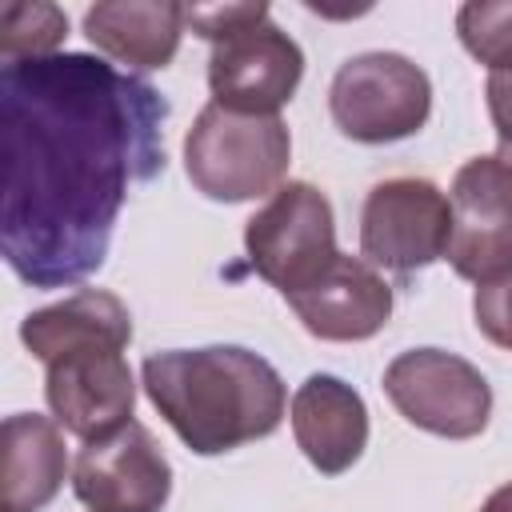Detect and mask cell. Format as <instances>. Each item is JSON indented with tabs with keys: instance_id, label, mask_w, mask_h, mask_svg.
I'll return each mask as SVG.
<instances>
[{
	"instance_id": "obj_1",
	"label": "cell",
	"mask_w": 512,
	"mask_h": 512,
	"mask_svg": "<svg viewBox=\"0 0 512 512\" xmlns=\"http://www.w3.org/2000/svg\"><path fill=\"white\" fill-rule=\"evenodd\" d=\"M168 100L88 52L0 68V252L32 288L92 276L132 184L164 168Z\"/></svg>"
},
{
	"instance_id": "obj_2",
	"label": "cell",
	"mask_w": 512,
	"mask_h": 512,
	"mask_svg": "<svg viewBox=\"0 0 512 512\" xmlns=\"http://www.w3.org/2000/svg\"><path fill=\"white\" fill-rule=\"evenodd\" d=\"M20 340L48 368L44 396L64 432L92 444L132 420L136 384L124 360L132 316L120 296L84 288L60 304L36 308L24 316Z\"/></svg>"
},
{
	"instance_id": "obj_3",
	"label": "cell",
	"mask_w": 512,
	"mask_h": 512,
	"mask_svg": "<svg viewBox=\"0 0 512 512\" xmlns=\"http://www.w3.org/2000/svg\"><path fill=\"white\" fill-rule=\"evenodd\" d=\"M144 392L200 456L272 436L288 408L280 372L236 344L152 352L144 360Z\"/></svg>"
},
{
	"instance_id": "obj_4",
	"label": "cell",
	"mask_w": 512,
	"mask_h": 512,
	"mask_svg": "<svg viewBox=\"0 0 512 512\" xmlns=\"http://www.w3.org/2000/svg\"><path fill=\"white\" fill-rule=\"evenodd\" d=\"M292 136L280 116H248L208 104L184 136V168L208 200L240 204L280 188Z\"/></svg>"
},
{
	"instance_id": "obj_5",
	"label": "cell",
	"mask_w": 512,
	"mask_h": 512,
	"mask_svg": "<svg viewBox=\"0 0 512 512\" xmlns=\"http://www.w3.org/2000/svg\"><path fill=\"white\" fill-rule=\"evenodd\" d=\"M328 108L348 140L392 144L424 128L432 112V84L424 68L400 52H364L336 68Z\"/></svg>"
},
{
	"instance_id": "obj_6",
	"label": "cell",
	"mask_w": 512,
	"mask_h": 512,
	"mask_svg": "<svg viewBox=\"0 0 512 512\" xmlns=\"http://www.w3.org/2000/svg\"><path fill=\"white\" fill-rule=\"evenodd\" d=\"M244 248L252 268L280 288L288 300L292 292L308 288L336 264V220L332 204L320 188L292 180L272 192V200L248 220Z\"/></svg>"
},
{
	"instance_id": "obj_7",
	"label": "cell",
	"mask_w": 512,
	"mask_h": 512,
	"mask_svg": "<svg viewBox=\"0 0 512 512\" xmlns=\"http://www.w3.org/2000/svg\"><path fill=\"white\" fill-rule=\"evenodd\" d=\"M384 392L408 424L444 440H472L492 416V388L480 368L444 348L400 352L384 368Z\"/></svg>"
},
{
	"instance_id": "obj_8",
	"label": "cell",
	"mask_w": 512,
	"mask_h": 512,
	"mask_svg": "<svg viewBox=\"0 0 512 512\" xmlns=\"http://www.w3.org/2000/svg\"><path fill=\"white\" fill-rule=\"evenodd\" d=\"M448 240L452 204L432 180L396 176L368 192L360 212V252L368 264L408 276L448 256Z\"/></svg>"
},
{
	"instance_id": "obj_9",
	"label": "cell",
	"mask_w": 512,
	"mask_h": 512,
	"mask_svg": "<svg viewBox=\"0 0 512 512\" xmlns=\"http://www.w3.org/2000/svg\"><path fill=\"white\" fill-rule=\"evenodd\" d=\"M452 240L456 276L484 284L512 264V160L472 156L452 180Z\"/></svg>"
},
{
	"instance_id": "obj_10",
	"label": "cell",
	"mask_w": 512,
	"mask_h": 512,
	"mask_svg": "<svg viewBox=\"0 0 512 512\" xmlns=\"http://www.w3.org/2000/svg\"><path fill=\"white\" fill-rule=\"evenodd\" d=\"M304 76L300 44L280 32L272 20L248 24L228 40L212 44L208 56V88L212 104L248 116H276Z\"/></svg>"
},
{
	"instance_id": "obj_11",
	"label": "cell",
	"mask_w": 512,
	"mask_h": 512,
	"mask_svg": "<svg viewBox=\"0 0 512 512\" xmlns=\"http://www.w3.org/2000/svg\"><path fill=\"white\" fill-rule=\"evenodd\" d=\"M72 488L92 512H160L172 492V464L140 420L80 448Z\"/></svg>"
},
{
	"instance_id": "obj_12",
	"label": "cell",
	"mask_w": 512,
	"mask_h": 512,
	"mask_svg": "<svg viewBox=\"0 0 512 512\" xmlns=\"http://www.w3.org/2000/svg\"><path fill=\"white\" fill-rule=\"evenodd\" d=\"M300 324L320 340H368L392 316L388 280L360 256H336V264L308 288L288 296Z\"/></svg>"
},
{
	"instance_id": "obj_13",
	"label": "cell",
	"mask_w": 512,
	"mask_h": 512,
	"mask_svg": "<svg viewBox=\"0 0 512 512\" xmlns=\"http://www.w3.org/2000/svg\"><path fill=\"white\" fill-rule=\"evenodd\" d=\"M292 436L308 464L324 476L348 472L368 444L364 396L340 376L316 372L292 396Z\"/></svg>"
},
{
	"instance_id": "obj_14",
	"label": "cell",
	"mask_w": 512,
	"mask_h": 512,
	"mask_svg": "<svg viewBox=\"0 0 512 512\" xmlns=\"http://www.w3.org/2000/svg\"><path fill=\"white\" fill-rule=\"evenodd\" d=\"M68 476L64 432L48 416L16 412L0 428V500L4 512H40Z\"/></svg>"
},
{
	"instance_id": "obj_15",
	"label": "cell",
	"mask_w": 512,
	"mask_h": 512,
	"mask_svg": "<svg viewBox=\"0 0 512 512\" xmlns=\"http://www.w3.org/2000/svg\"><path fill=\"white\" fill-rule=\"evenodd\" d=\"M184 12L172 0H108L84 12V36L116 64L152 72L176 56Z\"/></svg>"
},
{
	"instance_id": "obj_16",
	"label": "cell",
	"mask_w": 512,
	"mask_h": 512,
	"mask_svg": "<svg viewBox=\"0 0 512 512\" xmlns=\"http://www.w3.org/2000/svg\"><path fill=\"white\" fill-rule=\"evenodd\" d=\"M68 36V16L56 4H4L0 8V60H40L56 56Z\"/></svg>"
},
{
	"instance_id": "obj_17",
	"label": "cell",
	"mask_w": 512,
	"mask_h": 512,
	"mask_svg": "<svg viewBox=\"0 0 512 512\" xmlns=\"http://www.w3.org/2000/svg\"><path fill=\"white\" fill-rule=\"evenodd\" d=\"M456 36L488 72H512V4H464L456 12Z\"/></svg>"
},
{
	"instance_id": "obj_18",
	"label": "cell",
	"mask_w": 512,
	"mask_h": 512,
	"mask_svg": "<svg viewBox=\"0 0 512 512\" xmlns=\"http://www.w3.org/2000/svg\"><path fill=\"white\" fill-rule=\"evenodd\" d=\"M472 312H476V328L496 344V348H508L512 352V264L476 284V296H472Z\"/></svg>"
},
{
	"instance_id": "obj_19",
	"label": "cell",
	"mask_w": 512,
	"mask_h": 512,
	"mask_svg": "<svg viewBox=\"0 0 512 512\" xmlns=\"http://www.w3.org/2000/svg\"><path fill=\"white\" fill-rule=\"evenodd\" d=\"M260 20H268V4H204V8L184 12V24L212 44L228 40L232 32H240L248 24H260Z\"/></svg>"
},
{
	"instance_id": "obj_20",
	"label": "cell",
	"mask_w": 512,
	"mask_h": 512,
	"mask_svg": "<svg viewBox=\"0 0 512 512\" xmlns=\"http://www.w3.org/2000/svg\"><path fill=\"white\" fill-rule=\"evenodd\" d=\"M484 96H488V116H492V128L500 140L496 156L512 160V72H488Z\"/></svg>"
},
{
	"instance_id": "obj_21",
	"label": "cell",
	"mask_w": 512,
	"mask_h": 512,
	"mask_svg": "<svg viewBox=\"0 0 512 512\" xmlns=\"http://www.w3.org/2000/svg\"><path fill=\"white\" fill-rule=\"evenodd\" d=\"M480 512H512V480L500 484V488L480 504Z\"/></svg>"
}]
</instances>
